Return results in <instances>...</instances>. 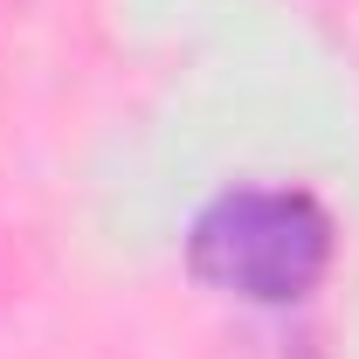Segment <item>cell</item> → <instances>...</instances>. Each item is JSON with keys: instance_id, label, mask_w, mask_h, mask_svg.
Returning a JSON list of instances; mask_svg holds the SVG:
<instances>
[{"instance_id": "1", "label": "cell", "mask_w": 359, "mask_h": 359, "mask_svg": "<svg viewBox=\"0 0 359 359\" xmlns=\"http://www.w3.org/2000/svg\"><path fill=\"white\" fill-rule=\"evenodd\" d=\"M194 276L249 304H297L332 263V215L297 187H235L187 235Z\"/></svg>"}]
</instances>
